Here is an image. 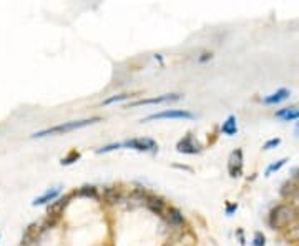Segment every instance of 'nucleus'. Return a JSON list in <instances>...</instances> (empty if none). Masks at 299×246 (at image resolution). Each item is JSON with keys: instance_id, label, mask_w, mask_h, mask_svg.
Returning <instances> with one entry per match:
<instances>
[{"instance_id": "nucleus-1", "label": "nucleus", "mask_w": 299, "mask_h": 246, "mask_svg": "<svg viewBox=\"0 0 299 246\" xmlns=\"http://www.w3.org/2000/svg\"><path fill=\"white\" fill-rule=\"evenodd\" d=\"M298 218V209L293 205H278L269 213V227L273 229H284Z\"/></svg>"}, {"instance_id": "nucleus-2", "label": "nucleus", "mask_w": 299, "mask_h": 246, "mask_svg": "<svg viewBox=\"0 0 299 246\" xmlns=\"http://www.w3.org/2000/svg\"><path fill=\"white\" fill-rule=\"evenodd\" d=\"M100 118L95 116V118H87V120H74V122H67L62 125H55V127L45 128V130L35 132L32 135V138H43V136H52V135H63V133H70L74 130H78V128L88 127V125L98 123Z\"/></svg>"}, {"instance_id": "nucleus-3", "label": "nucleus", "mask_w": 299, "mask_h": 246, "mask_svg": "<svg viewBox=\"0 0 299 246\" xmlns=\"http://www.w3.org/2000/svg\"><path fill=\"white\" fill-rule=\"evenodd\" d=\"M68 201H70V195H65V196H62V198H56L55 201H52V203L48 205V208H47V220H45V223H43V229L54 227L56 221L62 218L63 209L67 208Z\"/></svg>"}, {"instance_id": "nucleus-4", "label": "nucleus", "mask_w": 299, "mask_h": 246, "mask_svg": "<svg viewBox=\"0 0 299 246\" xmlns=\"http://www.w3.org/2000/svg\"><path fill=\"white\" fill-rule=\"evenodd\" d=\"M122 148H130L136 151H156L158 150V143L151 138H130L122 142Z\"/></svg>"}, {"instance_id": "nucleus-5", "label": "nucleus", "mask_w": 299, "mask_h": 246, "mask_svg": "<svg viewBox=\"0 0 299 246\" xmlns=\"http://www.w3.org/2000/svg\"><path fill=\"white\" fill-rule=\"evenodd\" d=\"M163 118H173V120H191L195 118V115L188 110H165L160 112V114H153L143 118L141 122H150V120H163Z\"/></svg>"}, {"instance_id": "nucleus-6", "label": "nucleus", "mask_w": 299, "mask_h": 246, "mask_svg": "<svg viewBox=\"0 0 299 246\" xmlns=\"http://www.w3.org/2000/svg\"><path fill=\"white\" fill-rule=\"evenodd\" d=\"M176 151L185 153V155H196V153L201 151V145L196 142L195 136H193L191 133H188L187 136H183V138L176 143Z\"/></svg>"}, {"instance_id": "nucleus-7", "label": "nucleus", "mask_w": 299, "mask_h": 246, "mask_svg": "<svg viewBox=\"0 0 299 246\" xmlns=\"http://www.w3.org/2000/svg\"><path fill=\"white\" fill-rule=\"evenodd\" d=\"M180 98H181L180 94H167V95L153 96V98L136 100V102L125 105L123 108H133V107H138V105H158V103H167V102H176V100H180Z\"/></svg>"}, {"instance_id": "nucleus-8", "label": "nucleus", "mask_w": 299, "mask_h": 246, "mask_svg": "<svg viewBox=\"0 0 299 246\" xmlns=\"http://www.w3.org/2000/svg\"><path fill=\"white\" fill-rule=\"evenodd\" d=\"M228 171L231 178H240L243 175V151L234 150L228 160Z\"/></svg>"}, {"instance_id": "nucleus-9", "label": "nucleus", "mask_w": 299, "mask_h": 246, "mask_svg": "<svg viewBox=\"0 0 299 246\" xmlns=\"http://www.w3.org/2000/svg\"><path fill=\"white\" fill-rule=\"evenodd\" d=\"M42 227L38 223H30L28 227L25 228L22 235V246H32L34 243H37L40 233H42Z\"/></svg>"}, {"instance_id": "nucleus-10", "label": "nucleus", "mask_w": 299, "mask_h": 246, "mask_svg": "<svg viewBox=\"0 0 299 246\" xmlns=\"http://www.w3.org/2000/svg\"><path fill=\"white\" fill-rule=\"evenodd\" d=\"M145 205L151 209L155 215H158L161 218H165V215H167V211H168V207H167V203H165L163 200L161 198H156V196H153V195H148L147 196V201H145Z\"/></svg>"}, {"instance_id": "nucleus-11", "label": "nucleus", "mask_w": 299, "mask_h": 246, "mask_svg": "<svg viewBox=\"0 0 299 246\" xmlns=\"http://www.w3.org/2000/svg\"><path fill=\"white\" fill-rule=\"evenodd\" d=\"M60 193H62V187L48 188L43 195L37 196V198L32 201V205H34V207H40V205H45V203H48V201H55L56 198H58Z\"/></svg>"}, {"instance_id": "nucleus-12", "label": "nucleus", "mask_w": 299, "mask_h": 246, "mask_svg": "<svg viewBox=\"0 0 299 246\" xmlns=\"http://www.w3.org/2000/svg\"><path fill=\"white\" fill-rule=\"evenodd\" d=\"M299 193V185L296 183V180H288L282 183L281 187V196L286 200H291L293 201L296 198V195Z\"/></svg>"}, {"instance_id": "nucleus-13", "label": "nucleus", "mask_w": 299, "mask_h": 246, "mask_svg": "<svg viewBox=\"0 0 299 246\" xmlns=\"http://www.w3.org/2000/svg\"><path fill=\"white\" fill-rule=\"evenodd\" d=\"M289 90H286V88H280L278 92H274L273 95L266 96V98H262V103L266 105H276V103H281L284 102V100L289 98Z\"/></svg>"}, {"instance_id": "nucleus-14", "label": "nucleus", "mask_w": 299, "mask_h": 246, "mask_svg": "<svg viewBox=\"0 0 299 246\" xmlns=\"http://www.w3.org/2000/svg\"><path fill=\"white\" fill-rule=\"evenodd\" d=\"M276 118H281L284 122H293V120H299V108L298 107H288L282 110L276 112Z\"/></svg>"}, {"instance_id": "nucleus-15", "label": "nucleus", "mask_w": 299, "mask_h": 246, "mask_svg": "<svg viewBox=\"0 0 299 246\" xmlns=\"http://www.w3.org/2000/svg\"><path fill=\"white\" fill-rule=\"evenodd\" d=\"M165 220L168 221L169 225H173V227H180V225H183V215L180 213V209L173 208V207H168V211L167 215H165Z\"/></svg>"}, {"instance_id": "nucleus-16", "label": "nucleus", "mask_w": 299, "mask_h": 246, "mask_svg": "<svg viewBox=\"0 0 299 246\" xmlns=\"http://www.w3.org/2000/svg\"><path fill=\"white\" fill-rule=\"evenodd\" d=\"M221 132L224 133V135L228 136H233L238 133V122H236V116L234 115H229L228 118H226V122L221 125Z\"/></svg>"}, {"instance_id": "nucleus-17", "label": "nucleus", "mask_w": 299, "mask_h": 246, "mask_svg": "<svg viewBox=\"0 0 299 246\" xmlns=\"http://www.w3.org/2000/svg\"><path fill=\"white\" fill-rule=\"evenodd\" d=\"M103 200L107 201L108 205H115L122 200V193H120L116 188H105L103 189Z\"/></svg>"}, {"instance_id": "nucleus-18", "label": "nucleus", "mask_w": 299, "mask_h": 246, "mask_svg": "<svg viewBox=\"0 0 299 246\" xmlns=\"http://www.w3.org/2000/svg\"><path fill=\"white\" fill-rule=\"evenodd\" d=\"M78 196H85V198H93V200H98V191H96L95 187H82L76 193Z\"/></svg>"}, {"instance_id": "nucleus-19", "label": "nucleus", "mask_w": 299, "mask_h": 246, "mask_svg": "<svg viewBox=\"0 0 299 246\" xmlns=\"http://www.w3.org/2000/svg\"><path fill=\"white\" fill-rule=\"evenodd\" d=\"M286 161H288V158H281L280 161H276V163H271L268 168H266V176H271L274 171H280L282 167L286 165Z\"/></svg>"}, {"instance_id": "nucleus-20", "label": "nucleus", "mask_w": 299, "mask_h": 246, "mask_svg": "<svg viewBox=\"0 0 299 246\" xmlns=\"http://www.w3.org/2000/svg\"><path fill=\"white\" fill-rule=\"evenodd\" d=\"M76 160H80V153L74 150V151L68 153L65 158H62V165H72V163H75Z\"/></svg>"}, {"instance_id": "nucleus-21", "label": "nucleus", "mask_w": 299, "mask_h": 246, "mask_svg": "<svg viewBox=\"0 0 299 246\" xmlns=\"http://www.w3.org/2000/svg\"><path fill=\"white\" fill-rule=\"evenodd\" d=\"M253 246H266V238H264V235H262L261 231H256V233H254Z\"/></svg>"}, {"instance_id": "nucleus-22", "label": "nucleus", "mask_w": 299, "mask_h": 246, "mask_svg": "<svg viewBox=\"0 0 299 246\" xmlns=\"http://www.w3.org/2000/svg\"><path fill=\"white\" fill-rule=\"evenodd\" d=\"M131 95H128V94H122V95H115V96H110V98H107L103 102V105H110V103H115V102H120V100H127V98H130Z\"/></svg>"}, {"instance_id": "nucleus-23", "label": "nucleus", "mask_w": 299, "mask_h": 246, "mask_svg": "<svg viewBox=\"0 0 299 246\" xmlns=\"http://www.w3.org/2000/svg\"><path fill=\"white\" fill-rule=\"evenodd\" d=\"M280 143H281V140H280V138H271V140H268V142L264 143L262 150H273V148H276Z\"/></svg>"}, {"instance_id": "nucleus-24", "label": "nucleus", "mask_w": 299, "mask_h": 246, "mask_svg": "<svg viewBox=\"0 0 299 246\" xmlns=\"http://www.w3.org/2000/svg\"><path fill=\"white\" fill-rule=\"evenodd\" d=\"M238 209V205H228V208H226V215H231L233 211H236Z\"/></svg>"}, {"instance_id": "nucleus-25", "label": "nucleus", "mask_w": 299, "mask_h": 246, "mask_svg": "<svg viewBox=\"0 0 299 246\" xmlns=\"http://www.w3.org/2000/svg\"><path fill=\"white\" fill-rule=\"evenodd\" d=\"M293 207L296 208L298 211H299V193H298V195H296V198L293 200Z\"/></svg>"}, {"instance_id": "nucleus-26", "label": "nucleus", "mask_w": 299, "mask_h": 246, "mask_svg": "<svg viewBox=\"0 0 299 246\" xmlns=\"http://www.w3.org/2000/svg\"><path fill=\"white\" fill-rule=\"evenodd\" d=\"M208 58H211V54H203V57L200 58V62H206Z\"/></svg>"}, {"instance_id": "nucleus-27", "label": "nucleus", "mask_w": 299, "mask_h": 246, "mask_svg": "<svg viewBox=\"0 0 299 246\" xmlns=\"http://www.w3.org/2000/svg\"><path fill=\"white\" fill-rule=\"evenodd\" d=\"M294 135H296V136H299V123L296 125V128H294Z\"/></svg>"}, {"instance_id": "nucleus-28", "label": "nucleus", "mask_w": 299, "mask_h": 246, "mask_svg": "<svg viewBox=\"0 0 299 246\" xmlns=\"http://www.w3.org/2000/svg\"><path fill=\"white\" fill-rule=\"evenodd\" d=\"M298 173H299V170H296ZM294 178H296V180H299V175H294Z\"/></svg>"}, {"instance_id": "nucleus-29", "label": "nucleus", "mask_w": 299, "mask_h": 246, "mask_svg": "<svg viewBox=\"0 0 299 246\" xmlns=\"http://www.w3.org/2000/svg\"><path fill=\"white\" fill-rule=\"evenodd\" d=\"M165 246H171V245H165Z\"/></svg>"}, {"instance_id": "nucleus-30", "label": "nucleus", "mask_w": 299, "mask_h": 246, "mask_svg": "<svg viewBox=\"0 0 299 246\" xmlns=\"http://www.w3.org/2000/svg\"><path fill=\"white\" fill-rule=\"evenodd\" d=\"M0 240H2V236H0Z\"/></svg>"}]
</instances>
